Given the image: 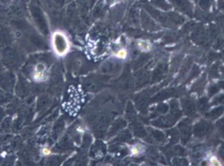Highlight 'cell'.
I'll use <instances>...</instances> for the list:
<instances>
[{
	"label": "cell",
	"mask_w": 224,
	"mask_h": 166,
	"mask_svg": "<svg viewBox=\"0 0 224 166\" xmlns=\"http://www.w3.org/2000/svg\"><path fill=\"white\" fill-rule=\"evenodd\" d=\"M132 152H133V153H135V154H136V153H137V152H138V151H137V150L136 149H133V150L132 151Z\"/></svg>",
	"instance_id": "obj_5"
},
{
	"label": "cell",
	"mask_w": 224,
	"mask_h": 166,
	"mask_svg": "<svg viewBox=\"0 0 224 166\" xmlns=\"http://www.w3.org/2000/svg\"><path fill=\"white\" fill-rule=\"evenodd\" d=\"M43 69H38L37 71L35 73V75H34V77L36 79H38L39 80L41 78L43 77Z\"/></svg>",
	"instance_id": "obj_2"
},
{
	"label": "cell",
	"mask_w": 224,
	"mask_h": 166,
	"mask_svg": "<svg viewBox=\"0 0 224 166\" xmlns=\"http://www.w3.org/2000/svg\"><path fill=\"white\" fill-rule=\"evenodd\" d=\"M126 53L125 51H124V50L120 51L119 54H118V56H119L120 57H122V58H124V57L126 56Z\"/></svg>",
	"instance_id": "obj_3"
},
{
	"label": "cell",
	"mask_w": 224,
	"mask_h": 166,
	"mask_svg": "<svg viewBox=\"0 0 224 166\" xmlns=\"http://www.w3.org/2000/svg\"><path fill=\"white\" fill-rule=\"evenodd\" d=\"M53 45L55 52L59 55L65 54L69 47L65 36L60 32L54 33L53 36Z\"/></svg>",
	"instance_id": "obj_1"
},
{
	"label": "cell",
	"mask_w": 224,
	"mask_h": 166,
	"mask_svg": "<svg viewBox=\"0 0 224 166\" xmlns=\"http://www.w3.org/2000/svg\"><path fill=\"white\" fill-rule=\"evenodd\" d=\"M43 154H46V155L49 154H50V152H51L48 149H43Z\"/></svg>",
	"instance_id": "obj_4"
}]
</instances>
